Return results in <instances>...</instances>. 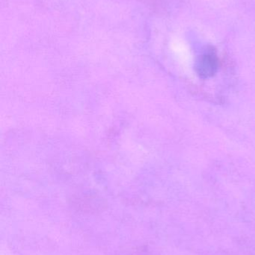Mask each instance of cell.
Masks as SVG:
<instances>
[{
    "mask_svg": "<svg viewBox=\"0 0 255 255\" xmlns=\"http://www.w3.org/2000/svg\"><path fill=\"white\" fill-rule=\"evenodd\" d=\"M219 58L214 48L207 49L199 55L196 62V73L202 79H209L217 73L219 68Z\"/></svg>",
    "mask_w": 255,
    "mask_h": 255,
    "instance_id": "6da1fadb",
    "label": "cell"
}]
</instances>
